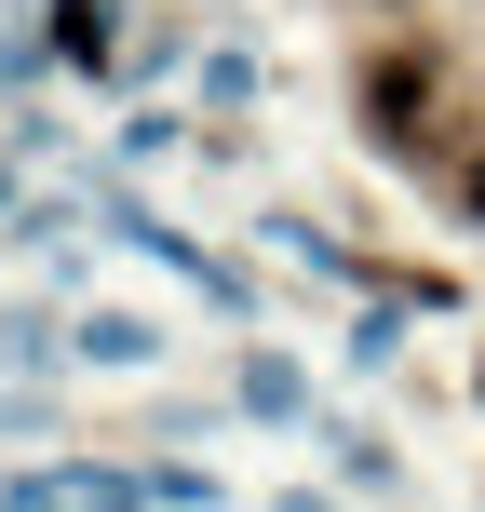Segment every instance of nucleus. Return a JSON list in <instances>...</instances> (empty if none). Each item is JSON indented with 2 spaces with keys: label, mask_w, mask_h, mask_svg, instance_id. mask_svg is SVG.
I'll use <instances>...</instances> for the list:
<instances>
[{
  "label": "nucleus",
  "mask_w": 485,
  "mask_h": 512,
  "mask_svg": "<svg viewBox=\"0 0 485 512\" xmlns=\"http://www.w3.org/2000/svg\"><path fill=\"white\" fill-rule=\"evenodd\" d=\"M364 108H378L391 135H445V68L432 54H378V68H364Z\"/></svg>",
  "instance_id": "1"
},
{
  "label": "nucleus",
  "mask_w": 485,
  "mask_h": 512,
  "mask_svg": "<svg viewBox=\"0 0 485 512\" xmlns=\"http://www.w3.org/2000/svg\"><path fill=\"white\" fill-rule=\"evenodd\" d=\"M472 216H485V162H472Z\"/></svg>",
  "instance_id": "2"
}]
</instances>
